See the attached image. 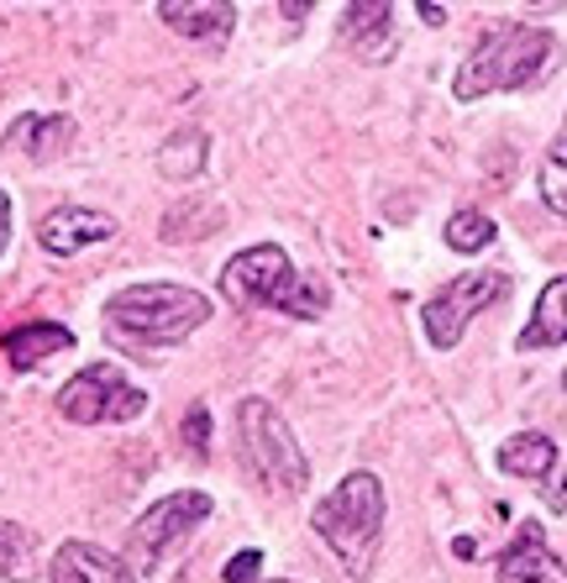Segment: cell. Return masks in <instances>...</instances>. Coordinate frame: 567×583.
Masks as SVG:
<instances>
[{
    "label": "cell",
    "mask_w": 567,
    "mask_h": 583,
    "mask_svg": "<svg viewBox=\"0 0 567 583\" xmlns=\"http://www.w3.org/2000/svg\"><path fill=\"white\" fill-rule=\"evenodd\" d=\"M310 525L331 552L342 557V568L353 579H368L379 562V542H384V484L373 473H347L310 510Z\"/></svg>",
    "instance_id": "cell-2"
},
{
    "label": "cell",
    "mask_w": 567,
    "mask_h": 583,
    "mask_svg": "<svg viewBox=\"0 0 567 583\" xmlns=\"http://www.w3.org/2000/svg\"><path fill=\"white\" fill-rule=\"evenodd\" d=\"M557 59L552 32L541 27H494L478 37V48L457 69V100H483L494 89H520L531 85L546 63Z\"/></svg>",
    "instance_id": "cell-3"
},
{
    "label": "cell",
    "mask_w": 567,
    "mask_h": 583,
    "mask_svg": "<svg viewBox=\"0 0 567 583\" xmlns=\"http://www.w3.org/2000/svg\"><path fill=\"white\" fill-rule=\"evenodd\" d=\"M210 163V137L200 132V126H180L169 143L158 147V174L163 179H195L200 169Z\"/></svg>",
    "instance_id": "cell-18"
},
{
    "label": "cell",
    "mask_w": 567,
    "mask_h": 583,
    "mask_svg": "<svg viewBox=\"0 0 567 583\" xmlns=\"http://www.w3.org/2000/svg\"><path fill=\"white\" fill-rule=\"evenodd\" d=\"M106 236H116V216H106L95 205H59V210H48L37 221V242L53 258H74V253H85V247L106 242Z\"/></svg>",
    "instance_id": "cell-9"
},
{
    "label": "cell",
    "mask_w": 567,
    "mask_h": 583,
    "mask_svg": "<svg viewBox=\"0 0 567 583\" xmlns=\"http://www.w3.org/2000/svg\"><path fill=\"white\" fill-rule=\"evenodd\" d=\"M5 242H11V201L0 195V253H5Z\"/></svg>",
    "instance_id": "cell-25"
},
{
    "label": "cell",
    "mask_w": 567,
    "mask_h": 583,
    "mask_svg": "<svg viewBox=\"0 0 567 583\" xmlns=\"http://www.w3.org/2000/svg\"><path fill=\"white\" fill-rule=\"evenodd\" d=\"M237 441L242 458L252 467V478L273 489V495H299L310 484V463L299 452L289 421L269 405V400H242L237 405Z\"/></svg>",
    "instance_id": "cell-4"
},
{
    "label": "cell",
    "mask_w": 567,
    "mask_h": 583,
    "mask_svg": "<svg viewBox=\"0 0 567 583\" xmlns=\"http://www.w3.org/2000/svg\"><path fill=\"white\" fill-rule=\"evenodd\" d=\"M258 568H263V552L258 547H247L226 562V583H258Z\"/></svg>",
    "instance_id": "cell-22"
},
{
    "label": "cell",
    "mask_w": 567,
    "mask_h": 583,
    "mask_svg": "<svg viewBox=\"0 0 567 583\" xmlns=\"http://www.w3.org/2000/svg\"><path fill=\"white\" fill-rule=\"evenodd\" d=\"M0 348H5V363H11L16 374H27V368H37L42 357L74 348V331L59 326V321H32V326L5 331V337H0Z\"/></svg>",
    "instance_id": "cell-15"
},
{
    "label": "cell",
    "mask_w": 567,
    "mask_h": 583,
    "mask_svg": "<svg viewBox=\"0 0 567 583\" xmlns=\"http://www.w3.org/2000/svg\"><path fill=\"white\" fill-rule=\"evenodd\" d=\"M206 515H210L206 489H180V495L158 499V505L143 510V515L132 521V531H126V557H132V568H137V573H152Z\"/></svg>",
    "instance_id": "cell-6"
},
{
    "label": "cell",
    "mask_w": 567,
    "mask_h": 583,
    "mask_svg": "<svg viewBox=\"0 0 567 583\" xmlns=\"http://www.w3.org/2000/svg\"><path fill=\"white\" fill-rule=\"evenodd\" d=\"M143 410H148V394L111 363H95L59 389V415L74 426H121V421H137Z\"/></svg>",
    "instance_id": "cell-5"
},
{
    "label": "cell",
    "mask_w": 567,
    "mask_h": 583,
    "mask_svg": "<svg viewBox=\"0 0 567 583\" xmlns=\"http://www.w3.org/2000/svg\"><path fill=\"white\" fill-rule=\"evenodd\" d=\"M420 22H426V27H442L447 11H442V5H420Z\"/></svg>",
    "instance_id": "cell-26"
},
{
    "label": "cell",
    "mask_w": 567,
    "mask_h": 583,
    "mask_svg": "<svg viewBox=\"0 0 567 583\" xmlns=\"http://www.w3.org/2000/svg\"><path fill=\"white\" fill-rule=\"evenodd\" d=\"M158 22L174 27L180 37H195V42H221L237 22V5H226V0H169V5H158Z\"/></svg>",
    "instance_id": "cell-14"
},
{
    "label": "cell",
    "mask_w": 567,
    "mask_h": 583,
    "mask_svg": "<svg viewBox=\"0 0 567 583\" xmlns=\"http://www.w3.org/2000/svg\"><path fill=\"white\" fill-rule=\"evenodd\" d=\"M452 552H457V557H478V542H473V536H457V542H452Z\"/></svg>",
    "instance_id": "cell-27"
},
{
    "label": "cell",
    "mask_w": 567,
    "mask_h": 583,
    "mask_svg": "<svg viewBox=\"0 0 567 583\" xmlns=\"http://www.w3.org/2000/svg\"><path fill=\"white\" fill-rule=\"evenodd\" d=\"M563 400H567V368H563Z\"/></svg>",
    "instance_id": "cell-29"
},
{
    "label": "cell",
    "mask_w": 567,
    "mask_h": 583,
    "mask_svg": "<svg viewBox=\"0 0 567 583\" xmlns=\"http://www.w3.org/2000/svg\"><path fill=\"white\" fill-rule=\"evenodd\" d=\"M342 37H347V48L358 53L362 63H389L394 59V5L384 0H358V5H347L342 11Z\"/></svg>",
    "instance_id": "cell-10"
},
{
    "label": "cell",
    "mask_w": 567,
    "mask_h": 583,
    "mask_svg": "<svg viewBox=\"0 0 567 583\" xmlns=\"http://www.w3.org/2000/svg\"><path fill=\"white\" fill-rule=\"evenodd\" d=\"M505 290H509V279L505 274H494V268L452 279L447 290H436L426 305H420L426 342H431V348H457V342H463V331H468V321H473L478 311H489Z\"/></svg>",
    "instance_id": "cell-8"
},
{
    "label": "cell",
    "mask_w": 567,
    "mask_h": 583,
    "mask_svg": "<svg viewBox=\"0 0 567 583\" xmlns=\"http://www.w3.org/2000/svg\"><path fill=\"white\" fill-rule=\"evenodd\" d=\"M295 284H299V274L289 268V253L273 247V242L247 247V253H237V258L221 268V294H226L237 311H269V305L284 311Z\"/></svg>",
    "instance_id": "cell-7"
},
{
    "label": "cell",
    "mask_w": 567,
    "mask_h": 583,
    "mask_svg": "<svg viewBox=\"0 0 567 583\" xmlns=\"http://www.w3.org/2000/svg\"><path fill=\"white\" fill-rule=\"evenodd\" d=\"M557 342H567V274L541 290L537 316H531V326L520 331V348L526 352L531 348H557Z\"/></svg>",
    "instance_id": "cell-16"
},
{
    "label": "cell",
    "mask_w": 567,
    "mask_h": 583,
    "mask_svg": "<svg viewBox=\"0 0 567 583\" xmlns=\"http://www.w3.org/2000/svg\"><path fill=\"white\" fill-rule=\"evenodd\" d=\"M500 583H567V568L557 562V552L546 547L537 521L520 525V536L500 557Z\"/></svg>",
    "instance_id": "cell-11"
},
{
    "label": "cell",
    "mask_w": 567,
    "mask_h": 583,
    "mask_svg": "<svg viewBox=\"0 0 567 583\" xmlns=\"http://www.w3.org/2000/svg\"><path fill=\"white\" fill-rule=\"evenodd\" d=\"M557 463H563L557 441L541 437V432H520V437H509L505 447H500V467L515 473V478H546Z\"/></svg>",
    "instance_id": "cell-17"
},
{
    "label": "cell",
    "mask_w": 567,
    "mask_h": 583,
    "mask_svg": "<svg viewBox=\"0 0 567 583\" xmlns=\"http://www.w3.org/2000/svg\"><path fill=\"white\" fill-rule=\"evenodd\" d=\"M494 242V221L483 210H457L447 221V247L452 253H483Z\"/></svg>",
    "instance_id": "cell-20"
},
{
    "label": "cell",
    "mask_w": 567,
    "mask_h": 583,
    "mask_svg": "<svg viewBox=\"0 0 567 583\" xmlns=\"http://www.w3.org/2000/svg\"><path fill=\"white\" fill-rule=\"evenodd\" d=\"M541 499H546L557 515H567V458L552 467V473H546V495H541Z\"/></svg>",
    "instance_id": "cell-24"
},
{
    "label": "cell",
    "mask_w": 567,
    "mask_h": 583,
    "mask_svg": "<svg viewBox=\"0 0 567 583\" xmlns=\"http://www.w3.org/2000/svg\"><path fill=\"white\" fill-rule=\"evenodd\" d=\"M541 201L552 216H563L567 221V137L552 153H546V163H541Z\"/></svg>",
    "instance_id": "cell-21"
},
{
    "label": "cell",
    "mask_w": 567,
    "mask_h": 583,
    "mask_svg": "<svg viewBox=\"0 0 567 583\" xmlns=\"http://www.w3.org/2000/svg\"><path fill=\"white\" fill-rule=\"evenodd\" d=\"M279 16H289V22H305V16H310V5H279Z\"/></svg>",
    "instance_id": "cell-28"
},
{
    "label": "cell",
    "mask_w": 567,
    "mask_h": 583,
    "mask_svg": "<svg viewBox=\"0 0 567 583\" xmlns=\"http://www.w3.org/2000/svg\"><path fill=\"white\" fill-rule=\"evenodd\" d=\"M184 441H189L195 452H206L210 447V410L206 405H195L189 415H184Z\"/></svg>",
    "instance_id": "cell-23"
},
{
    "label": "cell",
    "mask_w": 567,
    "mask_h": 583,
    "mask_svg": "<svg viewBox=\"0 0 567 583\" xmlns=\"http://www.w3.org/2000/svg\"><path fill=\"white\" fill-rule=\"evenodd\" d=\"M48 579L53 583H137L121 557L100 552L90 542H63L59 552H53V562H48Z\"/></svg>",
    "instance_id": "cell-13"
},
{
    "label": "cell",
    "mask_w": 567,
    "mask_h": 583,
    "mask_svg": "<svg viewBox=\"0 0 567 583\" xmlns=\"http://www.w3.org/2000/svg\"><path fill=\"white\" fill-rule=\"evenodd\" d=\"M174 583H184V579H174Z\"/></svg>",
    "instance_id": "cell-31"
},
{
    "label": "cell",
    "mask_w": 567,
    "mask_h": 583,
    "mask_svg": "<svg viewBox=\"0 0 567 583\" xmlns=\"http://www.w3.org/2000/svg\"><path fill=\"white\" fill-rule=\"evenodd\" d=\"M210 321V300L189 284H132L106 300V337L116 348L158 352L180 348L189 331Z\"/></svg>",
    "instance_id": "cell-1"
},
{
    "label": "cell",
    "mask_w": 567,
    "mask_h": 583,
    "mask_svg": "<svg viewBox=\"0 0 567 583\" xmlns=\"http://www.w3.org/2000/svg\"><path fill=\"white\" fill-rule=\"evenodd\" d=\"M69 143H74V117H22L0 137L11 158H27V163H53Z\"/></svg>",
    "instance_id": "cell-12"
},
{
    "label": "cell",
    "mask_w": 567,
    "mask_h": 583,
    "mask_svg": "<svg viewBox=\"0 0 567 583\" xmlns=\"http://www.w3.org/2000/svg\"><path fill=\"white\" fill-rule=\"evenodd\" d=\"M269 583H289V579H269Z\"/></svg>",
    "instance_id": "cell-30"
},
{
    "label": "cell",
    "mask_w": 567,
    "mask_h": 583,
    "mask_svg": "<svg viewBox=\"0 0 567 583\" xmlns=\"http://www.w3.org/2000/svg\"><path fill=\"white\" fill-rule=\"evenodd\" d=\"M37 542L27 525L0 521V579L5 583H37Z\"/></svg>",
    "instance_id": "cell-19"
}]
</instances>
